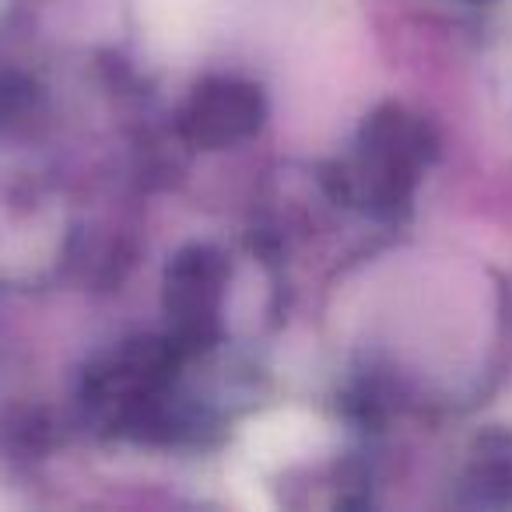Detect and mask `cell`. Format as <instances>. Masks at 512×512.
I'll return each instance as SVG.
<instances>
[{
  "label": "cell",
  "mask_w": 512,
  "mask_h": 512,
  "mask_svg": "<svg viewBox=\"0 0 512 512\" xmlns=\"http://www.w3.org/2000/svg\"><path fill=\"white\" fill-rule=\"evenodd\" d=\"M435 158V134L421 116L400 106H379L358 134V155L337 169V197L365 204L376 218H400L414 186Z\"/></svg>",
  "instance_id": "6da1fadb"
},
{
  "label": "cell",
  "mask_w": 512,
  "mask_h": 512,
  "mask_svg": "<svg viewBox=\"0 0 512 512\" xmlns=\"http://www.w3.org/2000/svg\"><path fill=\"white\" fill-rule=\"evenodd\" d=\"M228 260L214 246H183L165 267V313L169 341L179 351L211 348L221 337V302Z\"/></svg>",
  "instance_id": "7a4b0ae2"
},
{
  "label": "cell",
  "mask_w": 512,
  "mask_h": 512,
  "mask_svg": "<svg viewBox=\"0 0 512 512\" xmlns=\"http://www.w3.org/2000/svg\"><path fill=\"white\" fill-rule=\"evenodd\" d=\"M267 120L264 92L242 78H204L179 113V134L193 148L221 151L260 134Z\"/></svg>",
  "instance_id": "3957f363"
},
{
  "label": "cell",
  "mask_w": 512,
  "mask_h": 512,
  "mask_svg": "<svg viewBox=\"0 0 512 512\" xmlns=\"http://www.w3.org/2000/svg\"><path fill=\"white\" fill-rule=\"evenodd\" d=\"M463 502L467 505H512V456L491 453L477 460L463 477Z\"/></svg>",
  "instance_id": "277c9868"
},
{
  "label": "cell",
  "mask_w": 512,
  "mask_h": 512,
  "mask_svg": "<svg viewBox=\"0 0 512 512\" xmlns=\"http://www.w3.org/2000/svg\"><path fill=\"white\" fill-rule=\"evenodd\" d=\"M53 446V425L36 407H15L0 418V449L15 456H39Z\"/></svg>",
  "instance_id": "5b68a950"
},
{
  "label": "cell",
  "mask_w": 512,
  "mask_h": 512,
  "mask_svg": "<svg viewBox=\"0 0 512 512\" xmlns=\"http://www.w3.org/2000/svg\"><path fill=\"white\" fill-rule=\"evenodd\" d=\"M43 109V88L22 71H0V130L25 127Z\"/></svg>",
  "instance_id": "8992f818"
},
{
  "label": "cell",
  "mask_w": 512,
  "mask_h": 512,
  "mask_svg": "<svg viewBox=\"0 0 512 512\" xmlns=\"http://www.w3.org/2000/svg\"><path fill=\"white\" fill-rule=\"evenodd\" d=\"M470 4H481V0H470Z\"/></svg>",
  "instance_id": "52a82bcc"
}]
</instances>
